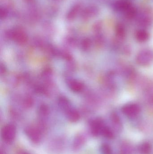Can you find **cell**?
<instances>
[{"instance_id": "4", "label": "cell", "mask_w": 153, "mask_h": 154, "mask_svg": "<svg viewBox=\"0 0 153 154\" xmlns=\"http://www.w3.org/2000/svg\"><path fill=\"white\" fill-rule=\"evenodd\" d=\"M105 124L102 120L96 119L93 121L91 125V132L93 136L98 137L102 135V131L105 127Z\"/></svg>"}, {"instance_id": "14", "label": "cell", "mask_w": 153, "mask_h": 154, "mask_svg": "<svg viewBox=\"0 0 153 154\" xmlns=\"http://www.w3.org/2000/svg\"><path fill=\"white\" fill-rule=\"evenodd\" d=\"M100 151L102 154H112V150L111 147L108 144L103 143L100 147Z\"/></svg>"}, {"instance_id": "16", "label": "cell", "mask_w": 153, "mask_h": 154, "mask_svg": "<svg viewBox=\"0 0 153 154\" xmlns=\"http://www.w3.org/2000/svg\"><path fill=\"white\" fill-rule=\"evenodd\" d=\"M19 154H30L28 153V152H20Z\"/></svg>"}, {"instance_id": "1", "label": "cell", "mask_w": 153, "mask_h": 154, "mask_svg": "<svg viewBox=\"0 0 153 154\" xmlns=\"http://www.w3.org/2000/svg\"><path fill=\"white\" fill-rule=\"evenodd\" d=\"M16 128L12 125L5 126L2 129L1 136L2 139L7 143H11L16 136Z\"/></svg>"}, {"instance_id": "6", "label": "cell", "mask_w": 153, "mask_h": 154, "mask_svg": "<svg viewBox=\"0 0 153 154\" xmlns=\"http://www.w3.org/2000/svg\"><path fill=\"white\" fill-rule=\"evenodd\" d=\"M25 134L34 143H39L41 141L42 137L40 133L37 130L31 128H27L25 130Z\"/></svg>"}, {"instance_id": "9", "label": "cell", "mask_w": 153, "mask_h": 154, "mask_svg": "<svg viewBox=\"0 0 153 154\" xmlns=\"http://www.w3.org/2000/svg\"><path fill=\"white\" fill-rule=\"evenodd\" d=\"M152 150V145L148 142L143 143L138 147V151L141 154H150Z\"/></svg>"}, {"instance_id": "13", "label": "cell", "mask_w": 153, "mask_h": 154, "mask_svg": "<svg viewBox=\"0 0 153 154\" xmlns=\"http://www.w3.org/2000/svg\"><path fill=\"white\" fill-rule=\"evenodd\" d=\"M125 27L121 24H118L116 28V33L117 36L120 38H123L125 35Z\"/></svg>"}, {"instance_id": "2", "label": "cell", "mask_w": 153, "mask_h": 154, "mask_svg": "<svg viewBox=\"0 0 153 154\" xmlns=\"http://www.w3.org/2000/svg\"><path fill=\"white\" fill-rule=\"evenodd\" d=\"M153 59L152 53L148 50H144L137 54L136 57V62L141 66H148Z\"/></svg>"}, {"instance_id": "7", "label": "cell", "mask_w": 153, "mask_h": 154, "mask_svg": "<svg viewBox=\"0 0 153 154\" xmlns=\"http://www.w3.org/2000/svg\"><path fill=\"white\" fill-rule=\"evenodd\" d=\"M110 121L113 129L116 132H120L122 129V121L119 116L115 112H113L110 116Z\"/></svg>"}, {"instance_id": "3", "label": "cell", "mask_w": 153, "mask_h": 154, "mask_svg": "<svg viewBox=\"0 0 153 154\" xmlns=\"http://www.w3.org/2000/svg\"><path fill=\"white\" fill-rule=\"evenodd\" d=\"M122 111L126 116L129 118H134L138 116L141 108L137 104L129 103L123 106Z\"/></svg>"}, {"instance_id": "15", "label": "cell", "mask_w": 153, "mask_h": 154, "mask_svg": "<svg viewBox=\"0 0 153 154\" xmlns=\"http://www.w3.org/2000/svg\"><path fill=\"white\" fill-rule=\"evenodd\" d=\"M121 152L123 154H130L133 151V148L129 144L124 143L121 146Z\"/></svg>"}, {"instance_id": "8", "label": "cell", "mask_w": 153, "mask_h": 154, "mask_svg": "<svg viewBox=\"0 0 153 154\" xmlns=\"http://www.w3.org/2000/svg\"><path fill=\"white\" fill-rule=\"evenodd\" d=\"M86 138L84 135H77L75 137L73 143L72 148L74 151H78L84 145Z\"/></svg>"}, {"instance_id": "10", "label": "cell", "mask_w": 153, "mask_h": 154, "mask_svg": "<svg viewBox=\"0 0 153 154\" xmlns=\"http://www.w3.org/2000/svg\"><path fill=\"white\" fill-rule=\"evenodd\" d=\"M136 38L140 42H145L149 39V33L145 30H139L136 32Z\"/></svg>"}, {"instance_id": "12", "label": "cell", "mask_w": 153, "mask_h": 154, "mask_svg": "<svg viewBox=\"0 0 153 154\" xmlns=\"http://www.w3.org/2000/svg\"><path fill=\"white\" fill-rule=\"evenodd\" d=\"M107 139H112L114 137V133L113 131L108 127L105 126L102 131V135Z\"/></svg>"}, {"instance_id": "5", "label": "cell", "mask_w": 153, "mask_h": 154, "mask_svg": "<svg viewBox=\"0 0 153 154\" xmlns=\"http://www.w3.org/2000/svg\"><path fill=\"white\" fill-rule=\"evenodd\" d=\"M131 5V3L128 0H116L112 4V7L114 10L124 13Z\"/></svg>"}, {"instance_id": "11", "label": "cell", "mask_w": 153, "mask_h": 154, "mask_svg": "<svg viewBox=\"0 0 153 154\" xmlns=\"http://www.w3.org/2000/svg\"><path fill=\"white\" fill-rule=\"evenodd\" d=\"M137 20L139 24L144 27L149 26L152 22L151 18L145 14H141L138 16Z\"/></svg>"}]
</instances>
